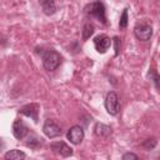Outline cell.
Instances as JSON below:
<instances>
[{
	"label": "cell",
	"mask_w": 160,
	"mask_h": 160,
	"mask_svg": "<svg viewBox=\"0 0 160 160\" xmlns=\"http://www.w3.org/2000/svg\"><path fill=\"white\" fill-rule=\"evenodd\" d=\"M61 55L50 49V50H46L44 54H42V66L46 71H54L58 69V66L61 64Z\"/></svg>",
	"instance_id": "7a4b0ae2"
},
{
	"label": "cell",
	"mask_w": 160,
	"mask_h": 160,
	"mask_svg": "<svg viewBox=\"0 0 160 160\" xmlns=\"http://www.w3.org/2000/svg\"><path fill=\"white\" fill-rule=\"evenodd\" d=\"M28 132H29V129L24 124V121L20 120V119H16L14 121V124H12V135L18 140H21V139H24L28 135Z\"/></svg>",
	"instance_id": "9c48e42d"
},
{
	"label": "cell",
	"mask_w": 160,
	"mask_h": 160,
	"mask_svg": "<svg viewBox=\"0 0 160 160\" xmlns=\"http://www.w3.org/2000/svg\"><path fill=\"white\" fill-rule=\"evenodd\" d=\"M39 144V141H38V139H32L31 141H29V142H26V145L28 146H30V148H36V145Z\"/></svg>",
	"instance_id": "ffe728a7"
},
{
	"label": "cell",
	"mask_w": 160,
	"mask_h": 160,
	"mask_svg": "<svg viewBox=\"0 0 160 160\" xmlns=\"http://www.w3.org/2000/svg\"><path fill=\"white\" fill-rule=\"evenodd\" d=\"M105 109L110 115H118L120 111V102H119V96L114 91H109L105 96Z\"/></svg>",
	"instance_id": "3957f363"
},
{
	"label": "cell",
	"mask_w": 160,
	"mask_h": 160,
	"mask_svg": "<svg viewBox=\"0 0 160 160\" xmlns=\"http://www.w3.org/2000/svg\"><path fill=\"white\" fill-rule=\"evenodd\" d=\"M134 35L140 41H148L152 35V26L146 22H138L134 26Z\"/></svg>",
	"instance_id": "277c9868"
},
{
	"label": "cell",
	"mask_w": 160,
	"mask_h": 160,
	"mask_svg": "<svg viewBox=\"0 0 160 160\" xmlns=\"http://www.w3.org/2000/svg\"><path fill=\"white\" fill-rule=\"evenodd\" d=\"M26 158V154L24 151H20L18 149H12V150H9L8 152H5L4 155V159L6 160H22Z\"/></svg>",
	"instance_id": "4fadbf2b"
},
{
	"label": "cell",
	"mask_w": 160,
	"mask_h": 160,
	"mask_svg": "<svg viewBox=\"0 0 160 160\" xmlns=\"http://www.w3.org/2000/svg\"><path fill=\"white\" fill-rule=\"evenodd\" d=\"M50 149L52 150L54 154L61 156V158H69L72 155V149L65 144L64 141H55L50 144Z\"/></svg>",
	"instance_id": "52a82bcc"
},
{
	"label": "cell",
	"mask_w": 160,
	"mask_h": 160,
	"mask_svg": "<svg viewBox=\"0 0 160 160\" xmlns=\"http://www.w3.org/2000/svg\"><path fill=\"white\" fill-rule=\"evenodd\" d=\"M148 76H149V79L155 84V88H156L158 90H160V75L156 72V70H155V69H150L149 72H148Z\"/></svg>",
	"instance_id": "5bb4252c"
},
{
	"label": "cell",
	"mask_w": 160,
	"mask_h": 160,
	"mask_svg": "<svg viewBox=\"0 0 160 160\" xmlns=\"http://www.w3.org/2000/svg\"><path fill=\"white\" fill-rule=\"evenodd\" d=\"M84 136H85V132H84V129L79 125H74L71 126L69 130H68V134H66V138L68 140L74 144V145H79L82 140H84Z\"/></svg>",
	"instance_id": "8992f818"
},
{
	"label": "cell",
	"mask_w": 160,
	"mask_h": 160,
	"mask_svg": "<svg viewBox=\"0 0 160 160\" xmlns=\"http://www.w3.org/2000/svg\"><path fill=\"white\" fill-rule=\"evenodd\" d=\"M121 159H122V160H130V159H132V160H138L139 156H138L136 154H134V152H126V154H124V155L121 156Z\"/></svg>",
	"instance_id": "ac0fdd59"
},
{
	"label": "cell",
	"mask_w": 160,
	"mask_h": 160,
	"mask_svg": "<svg viewBox=\"0 0 160 160\" xmlns=\"http://www.w3.org/2000/svg\"><path fill=\"white\" fill-rule=\"evenodd\" d=\"M42 132L45 134V136H48L49 139H54V138H58L62 134V130L61 128L55 124L51 119H48L44 125H42Z\"/></svg>",
	"instance_id": "5b68a950"
},
{
	"label": "cell",
	"mask_w": 160,
	"mask_h": 160,
	"mask_svg": "<svg viewBox=\"0 0 160 160\" xmlns=\"http://www.w3.org/2000/svg\"><path fill=\"white\" fill-rule=\"evenodd\" d=\"M85 12L92 18H95L96 20H99L102 24H106V10H105V5L100 1V0H95L90 4H88L85 6Z\"/></svg>",
	"instance_id": "6da1fadb"
},
{
	"label": "cell",
	"mask_w": 160,
	"mask_h": 160,
	"mask_svg": "<svg viewBox=\"0 0 160 160\" xmlns=\"http://www.w3.org/2000/svg\"><path fill=\"white\" fill-rule=\"evenodd\" d=\"M21 114L31 118L35 122H38V112H39V105L38 104H30V105H26L24 106L21 110H20Z\"/></svg>",
	"instance_id": "30bf717a"
},
{
	"label": "cell",
	"mask_w": 160,
	"mask_h": 160,
	"mask_svg": "<svg viewBox=\"0 0 160 160\" xmlns=\"http://www.w3.org/2000/svg\"><path fill=\"white\" fill-rule=\"evenodd\" d=\"M114 42H115V55L118 56L119 55V44H120V40H119V38H114Z\"/></svg>",
	"instance_id": "d6986e66"
},
{
	"label": "cell",
	"mask_w": 160,
	"mask_h": 160,
	"mask_svg": "<svg viewBox=\"0 0 160 160\" xmlns=\"http://www.w3.org/2000/svg\"><path fill=\"white\" fill-rule=\"evenodd\" d=\"M41 9H42V12L48 16L50 15H54L56 12V5H55V1L54 0H38Z\"/></svg>",
	"instance_id": "8fae6325"
},
{
	"label": "cell",
	"mask_w": 160,
	"mask_h": 160,
	"mask_svg": "<svg viewBox=\"0 0 160 160\" xmlns=\"http://www.w3.org/2000/svg\"><path fill=\"white\" fill-rule=\"evenodd\" d=\"M141 146L145 150H152L156 146V140L155 139H146V140H144L141 142Z\"/></svg>",
	"instance_id": "e0dca14e"
},
{
	"label": "cell",
	"mask_w": 160,
	"mask_h": 160,
	"mask_svg": "<svg viewBox=\"0 0 160 160\" xmlns=\"http://www.w3.org/2000/svg\"><path fill=\"white\" fill-rule=\"evenodd\" d=\"M94 132L96 136H100V138H108L109 135H111V128L102 124V122H96L95 126H94Z\"/></svg>",
	"instance_id": "7c38bea8"
},
{
	"label": "cell",
	"mask_w": 160,
	"mask_h": 160,
	"mask_svg": "<svg viewBox=\"0 0 160 160\" xmlns=\"http://www.w3.org/2000/svg\"><path fill=\"white\" fill-rule=\"evenodd\" d=\"M94 46L98 52L105 54L109 50V48L111 46V40L106 35H98L94 39Z\"/></svg>",
	"instance_id": "ba28073f"
},
{
	"label": "cell",
	"mask_w": 160,
	"mask_h": 160,
	"mask_svg": "<svg viewBox=\"0 0 160 160\" xmlns=\"http://www.w3.org/2000/svg\"><path fill=\"white\" fill-rule=\"evenodd\" d=\"M94 30H95L94 25L91 22H86L82 28V40H88L94 34Z\"/></svg>",
	"instance_id": "9a60e30c"
},
{
	"label": "cell",
	"mask_w": 160,
	"mask_h": 160,
	"mask_svg": "<svg viewBox=\"0 0 160 160\" xmlns=\"http://www.w3.org/2000/svg\"><path fill=\"white\" fill-rule=\"evenodd\" d=\"M128 26V9H124L121 15H120V20H119V28L120 29H125Z\"/></svg>",
	"instance_id": "2e32d148"
}]
</instances>
